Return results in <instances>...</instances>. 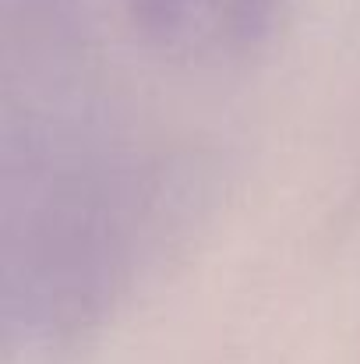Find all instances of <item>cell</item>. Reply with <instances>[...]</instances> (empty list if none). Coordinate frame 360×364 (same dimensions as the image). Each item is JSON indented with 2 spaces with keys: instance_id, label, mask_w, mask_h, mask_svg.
Instances as JSON below:
<instances>
[{
  "instance_id": "obj_1",
  "label": "cell",
  "mask_w": 360,
  "mask_h": 364,
  "mask_svg": "<svg viewBox=\"0 0 360 364\" xmlns=\"http://www.w3.org/2000/svg\"><path fill=\"white\" fill-rule=\"evenodd\" d=\"M138 32L166 57L212 64L254 46L272 0H127Z\"/></svg>"
}]
</instances>
